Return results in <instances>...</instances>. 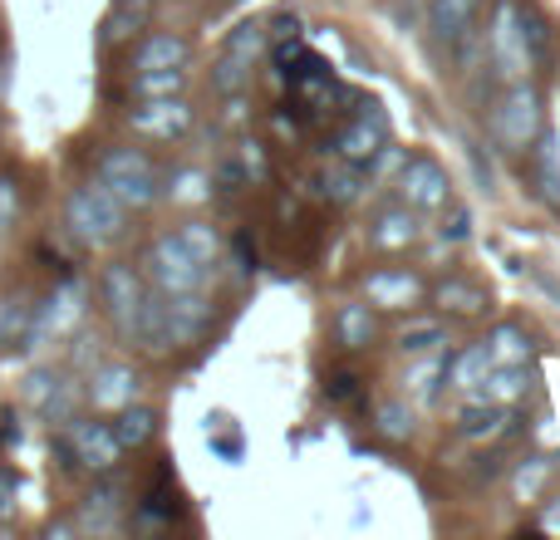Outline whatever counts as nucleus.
Wrapping results in <instances>:
<instances>
[{"label":"nucleus","mask_w":560,"mask_h":540,"mask_svg":"<svg viewBox=\"0 0 560 540\" xmlns=\"http://www.w3.org/2000/svg\"><path fill=\"white\" fill-rule=\"evenodd\" d=\"M487 349H492V364H526L532 359V334L516 325H497L487 334Z\"/></svg>","instance_id":"obj_29"},{"label":"nucleus","mask_w":560,"mask_h":540,"mask_svg":"<svg viewBox=\"0 0 560 540\" xmlns=\"http://www.w3.org/2000/svg\"><path fill=\"white\" fill-rule=\"evenodd\" d=\"M30 403H35L45 418L65 423V418L74 413V384H65L59 374H39V378H30Z\"/></svg>","instance_id":"obj_22"},{"label":"nucleus","mask_w":560,"mask_h":540,"mask_svg":"<svg viewBox=\"0 0 560 540\" xmlns=\"http://www.w3.org/2000/svg\"><path fill=\"white\" fill-rule=\"evenodd\" d=\"M541 133H546L541 94H536V84H526V79H512V84L497 94L492 114H487V138L497 143V153L526 157Z\"/></svg>","instance_id":"obj_1"},{"label":"nucleus","mask_w":560,"mask_h":540,"mask_svg":"<svg viewBox=\"0 0 560 540\" xmlns=\"http://www.w3.org/2000/svg\"><path fill=\"white\" fill-rule=\"evenodd\" d=\"M187 59H192V45H187L183 35L153 30V35H143V45L133 49L128 69H133V74H148V69H187Z\"/></svg>","instance_id":"obj_16"},{"label":"nucleus","mask_w":560,"mask_h":540,"mask_svg":"<svg viewBox=\"0 0 560 540\" xmlns=\"http://www.w3.org/2000/svg\"><path fill=\"white\" fill-rule=\"evenodd\" d=\"M177 242H183L202 266H212V261H217V232H212V226L187 222V226H177Z\"/></svg>","instance_id":"obj_34"},{"label":"nucleus","mask_w":560,"mask_h":540,"mask_svg":"<svg viewBox=\"0 0 560 540\" xmlns=\"http://www.w3.org/2000/svg\"><path fill=\"white\" fill-rule=\"evenodd\" d=\"M522 394H526V364H492V374L482 378V388H477L472 398H487V403L512 408Z\"/></svg>","instance_id":"obj_25"},{"label":"nucleus","mask_w":560,"mask_h":540,"mask_svg":"<svg viewBox=\"0 0 560 540\" xmlns=\"http://www.w3.org/2000/svg\"><path fill=\"white\" fill-rule=\"evenodd\" d=\"M212 325V305L197 290L187 295H163V349H183L192 339H202V329Z\"/></svg>","instance_id":"obj_11"},{"label":"nucleus","mask_w":560,"mask_h":540,"mask_svg":"<svg viewBox=\"0 0 560 540\" xmlns=\"http://www.w3.org/2000/svg\"><path fill=\"white\" fill-rule=\"evenodd\" d=\"M98 183L118 197L124 207H153L158 202V167L138 148H114L98 163Z\"/></svg>","instance_id":"obj_2"},{"label":"nucleus","mask_w":560,"mask_h":540,"mask_svg":"<svg viewBox=\"0 0 560 540\" xmlns=\"http://www.w3.org/2000/svg\"><path fill=\"white\" fill-rule=\"evenodd\" d=\"M148 20H153V0H114L104 20V39L108 45H128L133 35H143Z\"/></svg>","instance_id":"obj_19"},{"label":"nucleus","mask_w":560,"mask_h":540,"mask_svg":"<svg viewBox=\"0 0 560 540\" xmlns=\"http://www.w3.org/2000/svg\"><path fill=\"white\" fill-rule=\"evenodd\" d=\"M354 388H359L354 374H335V378H329V398H354Z\"/></svg>","instance_id":"obj_37"},{"label":"nucleus","mask_w":560,"mask_h":540,"mask_svg":"<svg viewBox=\"0 0 560 540\" xmlns=\"http://www.w3.org/2000/svg\"><path fill=\"white\" fill-rule=\"evenodd\" d=\"M388 148V124H384V114H359L349 128H339V138H335V153L345 157V163H354V167H369L378 153Z\"/></svg>","instance_id":"obj_14"},{"label":"nucleus","mask_w":560,"mask_h":540,"mask_svg":"<svg viewBox=\"0 0 560 540\" xmlns=\"http://www.w3.org/2000/svg\"><path fill=\"white\" fill-rule=\"evenodd\" d=\"M69 232L84 246H104L124 232V202L104 183H89L69 197Z\"/></svg>","instance_id":"obj_4"},{"label":"nucleus","mask_w":560,"mask_h":540,"mask_svg":"<svg viewBox=\"0 0 560 540\" xmlns=\"http://www.w3.org/2000/svg\"><path fill=\"white\" fill-rule=\"evenodd\" d=\"M487 374H492V349H487V339L482 344H467L457 359H447V378H453L457 394H477Z\"/></svg>","instance_id":"obj_23"},{"label":"nucleus","mask_w":560,"mask_h":540,"mask_svg":"<svg viewBox=\"0 0 560 540\" xmlns=\"http://www.w3.org/2000/svg\"><path fill=\"white\" fill-rule=\"evenodd\" d=\"M114 433H118V443H124V453H128V447H148V443H153V433H158V413H153V408H138V403L118 408Z\"/></svg>","instance_id":"obj_27"},{"label":"nucleus","mask_w":560,"mask_h":540,"mask_svg":"<svg viewBox=\"0 0 560 540\" xmlns=\"http://www.w3.org/2000/svg\"><path fill=\"white\" fill-rule=\"evenodd\" d=\"M266 49V30L256 25H242L232 35V45H226V55H222V64H217V74H212V84H217V94H236V89L252 79V64H256V55Z\"/></svg>","instance_id":"obj_12"},{"label":"nucleus","mask_w":560,"mask_h":540,"mask_svg":"<svg viewBox=\"0 0 560 540\" xmlns=\"http://www.w3.org/2000/svg\"><path fill=\"white\" fill-rule=\"evenodd\" d=\"M10 212H15V197H10V187L5 183H0V222H5V216Z\"/></svg>","instance_id":"obj_39"},{"label":"nucleus","mask_w":560,"mask_h":540,"mask_svg":"<svg viewBox=\"0 0 560 540\" xmlns=\"http://www.w3.org/2000/svg\"><path fill=\"white\" fill-rule=\"evenodd\" d=\"M325 197H335V202H354L359 197V167L339 157L335 173H325Z\"/></svg>","instance_id":"obj_36"},{"label":"nucleus","mask_w":560,"mask_h":540,"mask_svg":"<svg viewBox=\"0 0 560 540\" xmlns=\"http://www.w3.org/2000/svg\"><path fill=\"white\" fill-rule=\"evenodd\" d=\"M447 344V329L438 325V319H423V325H408L404 334H398V349H404L408 359L413 354H433V349Z\"/></svg>","instance_id":"obj_30"},{"label":"nucleus","mask_w":560,"mask_h":540,"mask_svg":"<svg viewBox=\"0 0 560 540\" xmlns=\"http://www.w3.org/2000/svg\"><path fill=\"white\" fill-rule=\"evenodd\" d=\"M128 124H133V133L153 138V143H177L192 128V104L183 94H158L128 108Z\"/></svg>","instance_id":"obj_9"},{"label":"nucleus","mask_w":560,"mask_h":540,"mask_svg":"<svg viewBox=\"0 0 560 540\" xmlns=\"http://www.w3.org/2000/svg\"><path fill=\"white\" fill-rule=\"evenodd\" d=\"M487 55L492 69L512 84V79L532 74V49H526V30H522V0H497V15L487 25Z\"/></svg>","instance_id":"obj_3"},{"label":"nucleus","mask_w":560,"mask_h":540,"mask_svg":"<svg viewBox=\"0 0 560 540\" xmlns=\"http://www.w3.org/2000/svg\"><path fill=\"white\" fill-rule=\"evenodd\" d=\"M467 236V212H453V226H443V242H463Z\"/></svg>","instance_id":"obj_38"},{"label":"nucleus","mask_w":560,"mask_h":540,"mask_svg":"<svg viewBox=\"0 0 560 540\" xmlns=\"http://www.w3.org/2000/svg\"><path fill=\"white\" fill-rule=\"evenodd\" d=\"M335 334H339V344H345V349H369V344H374V334H378L374 305H364V300H349V305H339Z\"/></svg>","instance_id":"obj_21"},{"label":"nucleus","mask_w":560,"mask_h":540,"mask_svg":"<svg viewBox=\"0 0 560 540\" xmlns=\"http://www.w3.org/2000/svg\"><path fill=\"white\" fill-rule=\"evenodd\" d=\"M98 295H104V309L114 319V329L124 339H133L138 329V315H143V300H148V285L133 266H108L104 280H98Z\"/></svg>","instance_id":"obj_8"},{"label":"nucleus","mask_w":560,"mask_h":540,"mask_svg":"<svg viewBox=\"0 0 560 540\" xmlns=\"http://www.w3.org/2000/svg\"><path fill=\"white\" fill-rule=\"evenodd\" d=\"M551 477H556V457H532V462H522L516 467V477H512V496L516 502H541V492L551 486Z\"/></svg>","instance_id":"obj_28"},{"label":"nucleus","mask_w":560,"mask_h":540,"mask_svg":"<svg viewBox=\"0 0 560 540\" xmlns=\"http://www.w3.org/2000/svg\"><path fill=\"white\" fill-rule=\"evenodd\" d=\"M423 242V226H418V212L408 202H394L369 222V251H384V256H398L408 246Z\"/></svg>","instance_id":"obj_13"},{"label":"nucleus","mask_w":560,"mask_h":540,"mask_svg":"<svg viewBox=\"0 0 560 540\" xmlns=\"http://www.w3.org/2000/svg\"><path fill=\"white\" fill-rule=\"evenodd\" d=\"M183 89H187V69H148V74H133V94L138 98L183 94Z\"/></svg>","instance_id":"obj_31"},{"label":"nucleus","mask_w":560,"mask_h":540,"mask_svg":"<svg viewBox=\"0 0 560 540\" xmlns=\"http://www.w3.org/2000/svg\"><path fill=\"white\" fill-rule=\"evenodd\" d=\"M374 427H378V437H388V443H408V437H413V408L408 403H378Z\"/></svg>","instance_id":"obj_32"},{"label":"nucleus","mask_w":560,"mask_h":540,"mask_svg":"<svg viewBox=\"0 0 560 540\" xmlns=\"http://www.w3.org/2000/svg\"><path fill=\"white\" fill-rule=\"evenodd\" d=\"M477 15H482V0H428V30L443 49H457L472 35Z\"/></svg>","instance_id":"obj_15"},{"label":"nucleus","mask_w":560,"mask_h":540,"mask_svg":"<svg viewBox=\"0 0 560 540\" xmlns=\"http://www.w3.org/2000/svg\"><path fill=\"white\" fill-rule=\"evenodd\" d=\"M59 457L65 467H84V472H108V467L124 457V443H118L114 423H69V443H59Z\"/></svg>","instance_id":"obj_6"},{"label":"nucleus","mask_w":560,"mask_h":540,"mask_svg":"<svg viewBox=\"0 0 560 540\" xmlns=\"http://www.w3.org/2000/svg\"><path fill=\"white\" fill-rule=\"evenodd\" d=\"M398 202H408L413 212H443L453 202V183H447L443 163H433L428 153H413L398 173Z\"/></svg>","instance_id":"obj_7"},{"label":"nucleus","mask_w":560,"mask_h":540,"mask_svg":"<svg viewBox=\"0 0 560 540\" xmlns=\"http://www.w3.org/2000/svg\"><path fill=\"white\" fill-rule=\"evenodd\" d=\"M502 418H506V408H502V403H487V398H477V403L463 413L457 433H463V437H492Z\"/></svg>","instance_id":"obj_33"},{"label":"nucleus","mask_w":560,"mask_h":540,"mask_svg":"<svg viewBox=\"0 0 560 540\" xmlns=\"http://www.w3.org/2000/svg\"><path fill=\"white\" fill-rule=\"evenodd\" d=\"M522 30H526V49H532V64H546L551 59V30L536 15L532 5H522Z\"/></svg>","instance_id":"obj_35"},{"label":"nucleus","mask_w":560,"mask_h":540,"mask_svg":"<svg viewBox=\"0 0 560 540\" xmlns=\"http://www.w3.org/2000/svg\"><path fill=\"white\" fill-rule=\"evenodd\" d=\"M541 526H546V531H560V506H551V512L541 516Z\"/></svg>","instance_id":"obj_40"},{"label":"nucleus","mask_w":560,"mask_h":540,"mask_svg":"<svg viewBox=\"0 0 560 540\" xmlns=\"http://www.w3.org/2000/svg\"><path fill=\"white\" fill-rule=\"evenodd\" d=\"M532 173H536V183H541L546 207H556V212H560V143H556L551 133L536 138V148H532Z\"/></svg>","instance_id":"obj_24"},{"label":"nucleus","mask_w":560,"mask_h":540,"mask_svg":"<svg viewBox=\"0 0 560 540\" xmlns=\"http://www.w3.org/2000/svg\"><path fill=\"white\" fill-rule=\"evenodd\" d=\"M438 378H447V354L443 349H433V354H413V364H408V374H404V394L413 398V403H433Z\"/></svg>","instance_id":"obj_18"},{"label":"nucleus","mask_w":560,"mask_h":540,"mask_svg":"<svg viewBox=\"0 0 560 540\" xmlns=\"http://www.w3.org/2000/svg\"><path fill=\"white\" fill-rule=\"evenodd\" d=\"M423 295H428V285L408 266H378L364 275V300L374 309H413V305H423Z\"/></svg>","instance_id":"obj_10"},{"label":"nucleus","mask_w":560,"mask_h":540,"mask_svg":"<svg viewBox=\"0 0 560 540\" xmlns=\"http://www.w3.org/2000/svg\"><path fill=\"white\" fill-rule=\"evenodd\" d=\"M438 305L447 309V315H482L487 305H492V295H487L482 285H472V280H463V275H453V280H443L438 285Z\"/></svg>","instance_id":"obj_26"},{"label":"nucleus","mask_w":560,"mask_h":540,"mask_svg":"<svg viewBox=\"0 0 560 540\" xmlns=\"http://www.w3.org/2000/svg\"><path fill=\"white\" fill-rule=\"evenodd\" d=\"M143 266H148V280H153L158 295H187V290H202L207 270H212V266L197 261L183 242H177V232L158 236V242L148 246Z\"/></svg>","instance_id":"obj_5"},{"label":"nucleus","mask_w":560,"mask_h":540,"mask_svg":"<svg viewBox=\"0 0 560 540\" xmlns=\"http://www.w3.org/2000/svg\"><path fill=\"white\" fill-rule=\"evenodd\" d=\"M118 512H124V492H118L114 482H98L94 492L84 496V506H79V526H84V531H114Z\"/></svg>","instance_id":"obj_20"},{"label":"nucleus","mask_w":560,"mask_h":540,"mask_svg":"<svg viewBox=\"0 0 560 540\" xmlns=\"http://www.w3.org/2000/svg\"><path fill=\"white\" fill-rule=\"evenodd\" d=\"M138 388H143V378H138V368L128 364H98L94 368V384H89V398H94L98 408H128L138 398Z\"/></svg>","instance_id":"obj_17"}]
</instances>
